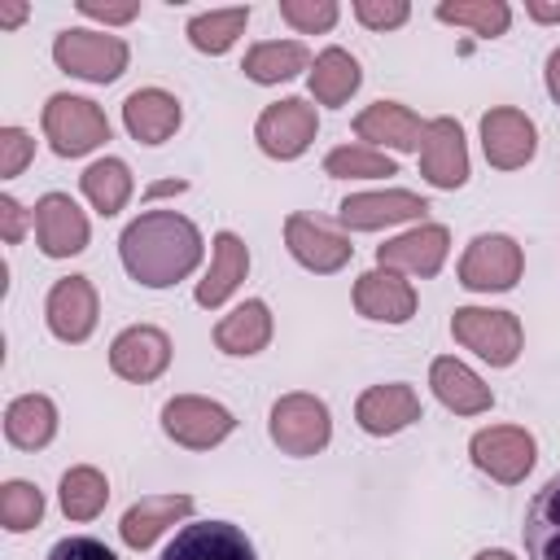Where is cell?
Listing matches in <instances>:
<instances>
[{
    "label": "cell",
    "instance_id": "cell-1",
    "mask_svg": "<svg viewBox=\"0 0 560 560\" xmlns=\"http://www.w3.org/2000/svg\"><path fill=\"white\" fill-rule=\"evenodd\" d=\"M118 254H122V267L131 280H140L149 289H166L201 262V232L192 219H184L175 210H144L140 219H131L122 228Z\"/></svg>",
    "mask_w": 560,
    "mask_h": 560
},
{
    "label": "cell",
    "instance_id": "cell-2",
    "mask_svg": "<svg viewBox=\"0 0 560 560\" xmlns=\"http://www.w3.org/2000/svg\"><path fill=\"white\" fill-rule=\"evenodd\" d=\"M44 136L61 158H83V153H92L96 144L109 140V118L101 114L96 101L57 92L44 105Z\"/></svg>",
    "mask_w": 560,
    "mask_h": 560
},
{
    "label": "cell",
    "instance_id": "cell-3",
    "mask_svg": "<svg viewBox=\"0 0 560 560\" xmlns=\"http://www.w3.org/2000/svg\"><path fill=\"white\" fill-rule=\"evenodd\" d=\"M451 332L459 346H468L490 368H508L521 354V319L512 311H486V306H459L451 315Z\"/></svg>",
    "mask_w": 560,
    "mask_h": 560
},
{
    "label": "cell",
    "instance_id": "cell-4",
    "mask_svg": "<svg viewBox=\"0 0 560 560\" xmlns=\"http://www.w3.org/2000/svg\"><path fill=\"white\" fill-rule=\"evenodd\" d=\"M127 44L105 31H61L52 39V61L88 83H114L127 70Z\"/></svg>",
    "mask_w": 560,
    "mask_h": 560
},
{
    "label": "cell",
    "instance_id": "cell-5",
    "mask_svg": "<svg viewBox=\"0 0 560 560\" xmlns=\"http://www.w3.org/2000/svg\"><path fill=\"white\" fill-rule=\"evenodd\" d=\"M521 271H525V254L503 232L472 236L464 258H459V284L472 289V293H503L521 280Z\"/></svg>",
    "mask_w": 560,
    "mask_h": 560
},
{
    "label": "cell",
    "instance_id": "cell-6",
    "mask_svg": "<svg viewBox=\"0 0 560 560\" xmlns=\"http://www.w3.org/2000/svg\"><path fill=\"white\" fill-rule=\"evenodd\" d=\"M332 438V420L324 398L315 394H284L271 407V442L284 455H315Z\"/></svg>",
    "mask_w": 560,
    "mask_h": 560
},
{
    "label": "cell",
    "instance_id": "cell-7",
    "mask_svg": "<svg viewBox=\"0 0 560 560\" xmlns=\"http://www.w3.org/2000/svg\"><path fill=\"white\" fill-rule=\"evenodd\" d=\"M162 429H166L171 442H179L188 451H210L236 429V420H232V411L223 402H210V398H197V394H179V398H171L162 407Z\"/></svg>",
    "mask_w": 560,
    "mask_h": 560
},
{
    "label": "cell",
    "instance_id": "cell-8",
    "mask_svg": "<svg viewBox=\"0 0 560 560\" xmlns=\"http://www.w3.org/2000/svg\"><path fill=\"white\" fill-rule=\"evenodd\" d=\"M468 455H472V464H477L481 472H490L494 481L516 486V481H525V472L534 468L538 446H534V438H529L525 429H516V424H490V429H477V433H472Z\"/></svg>",
    "mask_w": 560,
    "mask_h": 560
},
{
    "label": "cell",
    "instance_id": "cell-9",
    "mask_svg": "<svg viewBox=\"0 0 560 560\" xmlns=\"http://www.w3.org/2000/svg\"><path fill=\"white\" fill-rule=\"evenodd\" d=\"M315 127H319L315 122V105H306L302 96H284V101H276V105H267L258 114L254 136H258L262 153L289 162V158L306 153V144L315 140Z\"/></svg>",
    "mask_w": 560,
    "mask_h": 560
},
{
    "label": "cell",
    "instance_id": "cell-10",
    "mask_svg": "<svg viewBox=\"0 0 560 560\" xmlns=\"http://www.w3.org/2000/svg\"><path fill=\"white\" fill-rule=\"evenodd\" d=\"M284 245L306 271H319V276L341 271L350 262V254H354V245L341 232H332L324 219H315V214H289L284 219Z\"/></svg>",
    "mask_w": 560,
    "mask_h": 560
},
{
    "label": "cell",
    "instance_id": "cell-11",
    "mask_svg": "<svg viewBox=\"0 0 560 560\" xmlns=\"http://www.w3.org/2000/svg\"><path fill=\"white\" fill-rule=\"evenodd\" d=\"M446 249H451V232L442 223H420L376 245V267H389L402 276H438V267L446 262Z\"/></svg>",
    "mask_w": 560,
    "mask_h": 560
},
{
    "label": "cell",
    "instance_id": "cell-12",
    "mask_svg": "<svg viewBox=\"0 0 560 560\" xmlns=\"http://www.w3.org/2000/svg\"><path fill=\"white\" fill-rule=\"evenodd\" d=\"M162 560H258V556L245 529H236L232 521H197L171 538Z\"/></svg>",
    "mask_w": 560,
    "mask_h": 560
},
{
    "label": "cell",
    "instance_id": "cell-13",
    "mask_svg": "<svg viewBox=\"0 0 560 560\" xmlns=\"http://www.w3.org/2000/svg\"><path fill=\"white\" fill-rule=\"evenodd\" d=\"M481 149H486V162H490V166L516 171V166H525V162L534 158L538 131H534V122H529L521 109L499 105V109H490V114L481 118Z\"/></svg>",
    "mask_w": 560,
    "mask_h": 560
},
{
    "label": "cell",
    "instance_id": "cell-14",
    "mask_svg": "<svg viewBox=\"0 0 560 560\" xmlns=\"http://www.w3.org/2000/svg\"><path fill=\"white\" fill-rule=\"evenodd\" d=\"M420 175L433 188H459L468 179V149H464V131L455 118H433L424 122V140H420Z\"/></svg>",
    "mask_w": 560,
    "mask_h": 560
},
{
    "label": "cell",
    "instance_id": "cell-15",
    "mask_svg": "<svg viewBox=\"0 0 560 560\" xmlns=\"http://www.w3.org/2000/svg\"><path fill=\"white\" fill-rule=\"evenodd\" d=\"M171 363V337L153 324H136V328H122L109 346V368L122 376V381H153L162 376Z\"/></svg>",
    "mask_w": 560,
    "mask_h": 560
},
{
    "label": "cell",
    "instance_id": "cell-16",
    "mask_svg": "<svg viewBox=\"0 0 560 560\" xmlns=\"http://www.w3.org/2000/svg\"><path fill=\"white\" fill-rule=\"evenodd\" d=\"M424 210H429L424 197H416L407 188H389V192H354V197H346L337 219L350 232H376V228H389V223L424 219Z\"/></svg>",
    "mask_w": 560,
    "mask_h": 560
},
{
    "label": "cell",
    "instance_id": "cell-17",
    "mask_svg": "<svg viewBox=\"0 0 560 560\" xmlns=\"http://www.w3.org/2000/svg\"><path fill=\"white\" fill-rule=\"evenodd\" d=\"M44 315H48L52 337H61V341H88L92 328H96V289H92V280L88 276L57 280L48 289Z\"/></svg>",
    "mask_w": 560,
    "mask_h": 560
},
{
    "label": "cell",
    "instance_id": "cell-18",
    "mask_svg": "<svg viewBox=\"0 0 560 560\" xmlns=\"http://www.w3.org/2000/svg\"><path fill=\"white\" fill-rule=\"evenodd\" d=\"M35 236L48 258H70L88 249V219L66 192H44L35 201Z\"/></svg>",
    "mask_w": 560,
    "mask_h": 560
},
{
    "label": "cell",
    "instance_id": "cell-19",
    "mask_svg": "<svg viewBox=\"0 0 560 560\" xmlns=\"http://www.w3.org/2000/svg\"><path fill=\"white\" fill-rule=\"evenodd\" d=\"M354 306L368 319L407 324L416 315V289H411V280H402V271L376 267V271H363L354 280Z\"/></svg>",
    "mask_w": 560,
    "mask_h": 560
},
{
    "label": "cell",
    "instance_id": "cell-20",
    "mask_svg": "<svg viewBox=\"0 0 560 560\" xmlns=\"http://www.w3.org/2000/svg\"><path fill=\"white\" fill-rule=\"evenodd\" d=\"M354 420L363 433H376V438H389L398 429H407L411 420H420V398L411 385H372L359 394L354 402Z\"/></svg>",
    "mask_w": 560,
    "mask_h": 560
},
{
    "label": "cell",
    "instance_id": "cell-21",
    "mask_svg": "<svg viewBox=\"0 0 560 560\" xmlns=\"http://www.w3.org/2000/svg\"><path fill=\"white\" fill-rule=\"evenodd\" d=\"M354 131H359V140H368V149L389 144V149H398V153H411V149H420V140H424V122H420L407 105H398V101H376V105H368V109L354 118Z\"/></svg>",
    "mask_w": 560,
    "mask_h": 560
},
{
    "label": "cell",
    "instance_id": "cell-22",
    "mask_svg": "<svg viewBox=\"0 0 560 560\" xmlns=\"http://www.w3.org/2000/svg\"><path fill=\"white\" fill-rule=\"evenodd\" d=\"M429 385H433L438 402L451 407L455 416H481V411H490V402H494L490 385H486L472 368H464L459 359H451V354L433 359V368H429Z\"/></svg>",
    "mask_w": 560,
    "mask_h": 560
},
{
    "label": "cell",
    "instance_id": "cell-23",
    "mask_svg": "<svg viewBox=\"0 0 560 560\" xmlns=\"http://www.w3.org/2000/svg\"><path fill=\"white\" fill-rule=\"evenodd\" d=\"M188 512H192V499H188V494H149V499H140V503H131V508L122 512L118 534H122L127 547L144 551V547L158 542L162 529H171V525L184 521Z\"/></svg>",
    "mask_w": 560,
    "mask_h": 560
},
{
    "label": "cell",
    "instance_id": "cell-24",
    "mask_svg": "<svg viewBox=\"0 0 560 560\" xmlns=\"http://www.w3.org/2000/svg\"><path fill=\"white\" fill-rule=\"evenodd\" d=\"M179 101L171 96V92H162V88H140V92H131L127 101H122V122H127V131L140 140V144H162V140H171L175 136V127H179Z\"/></svg>",
    "mask_w": 560,
    "mask_h": 560
},
{
    "label": "cell",
    "instance_id": "cell-25",
    "mask_svg": "<svg viewBox=\"0 0 560 560\" xmlns=\"http://www.w3.org/2000/svg\"><path fill=\"white\" fill-rule=\"evenodd\" d=\"M249 271V249L236 232H219L214 236V249H210V271L206 280L197 284V306H219L236 293V284L245 280Z\"/></svg>",
    "mask_w": 560,
    "mask_h": 560
},
{
    "label": "cell",
    "instance_id": "cell-26",
    "mask_svg": "<svg viewBox=\"0 0 560 560\" xmlns=\"http://www.w3.org/2000/svg\"><path fill=\"white\" fill-rule=\"evenodd\" d=\"M267 341H271V311L258 298L241 302L232 315L214 324V346L223 354H258Z\"/></svg>",
    "mask_w": 560,
    "mask_h": 560
},
{
    "label": "cell",
    "instance_id": "cell-27",
    "mask_svg": "<svg viewBox=\"0 0 560 560\" xmlns=\"http://www.w3.org/2000/svg\"><path fill=\"white\" fill-rule=\"evenodd\" d=\"M52 433H57V407H52V398H44V394H22V398L9 402V411H4V438H9L13 446L39 451V446L52 442Z\"/></svg>",
    "mask_w": 560,
    "mask_h": 560
},
{
    "label": "cell",
    "instance_id": "cell-28",
    "mask_svg": "<svg viewBox=\"0 0 560 560\" xmlns=\"http://www.w3.org/2000/svg\"><path fill=\"white\" fill-rule=\"evenodd\" d=\"M525 551L529 560H560V472L534 494L525 512Z\"/></svg>",
    "mask_w": 560,
    "mask_h": 560
},
{
    "label": "cell",
    "instance_id": "cell-29",
    "mask_svg": "<svg viewBox=\"0 0 560 560\" xmlns=\"http://www.w3.org/2000/svg\"><path fill=\"white\" fill-rule=\"evenodd\" d=\"M359 83H363V70L346 48H324L311 66V96L319 105H346L359 92Z\"/></svg>",
    "mask_w": 560,
    "mask_h": 560
},
{
    "label": "cell",
    "instance_id": "cell-30",
    "mask_svg": "<svg viewBox=\"0 0 560 560\" xmlns=\"http://www.w3.org/2000/svg\"><path fill=\"white\" fill-rule=\"evenodd\" d=\"M311 66V52L306 44L298 39H267V44H254L241 61V70L254 79V83H280V79H293L298 70Z\"/></svg>",
    "mask_w": 560,
    "mask_h": 560
},
{
    "label": "cell",
    "instance_id": "cell-31",
    "mask_svg": "<svg viewBox=\"0 0 560 560\" xmlns=\"http://www.w3.org/2000/svg\"><path fill=\"white\" fill-rule=\"evenodd\" d=\"M79 184H83V197H88L105 219L118 214V210L127 206V197H131V171H127L122 158H101V162H92V166L79 175Z\"/></svg>",
    "mask_w": 560,
    "mask_h": 560
},
{
    "label": "cell",
    "instance_id": "cell-32",
    "mask_svg": "<svg viewBox=\"0 0 560 560\" xmlns=\"http://www.w3.org/2000/svg\"><path fill=\"white\" fill-rule=\"evenodd\" d=\"M61 512L70 516V521H92V516H101V508L109 503V481H105V472L101 468H92V464H79V468H70L66 477H61Z\"/></svg>",
    "mask_w": 560,
    "mask_h": 560
},
{
    "label": "cell",
    "instance_id": "cell-33",
    "mask_svg": "<svg viewBox=\"0 0 560 560\" xmlns=\"http://www.w3.org/2000/svg\"><path fill=\"white\" fill-rule=\"evenodd\" d=\"M245 22H249V9H210V13H197L188 22V39H192L197 52L219 57V52H228L236 44Z\"/></svg>",
    "mask_w": 560,
    "mask_h": 560
},
{
    "label": "cell",
    "instance_id": "cell-34",
    "mask_svg": "<svg viewBox=\"0 0 560 560\" xmlns=\"http://www.w3.org/2000/svg\"><path fill=\"white\" fill-rule=\"evenodd\" d=\"M438 22L468 26L477 35H503L508 22H512V9L503 0H442L438 4Z\"/></svg>",
    "mask_w": 560,
    "mask_h": 560
},
{
    "label": "cell",
    "instance_id": "cell-35",
    "mask_svg": "<svg viewBox=\"0 0 560 560\" xmlns=\"http://www.w3.org/2000/svg\"><path fill=\"white\" fill-rule=\"evenodd\" d=\"M324 171L337 175V179H376V175H398L394 158H385L381 149H368V144H341L324 158Z\"/></svg>",
    "mask_w": 560,
    "mask_h": 560
},
{
    "label": "cell",
    "instance_id": "cell-36",
    "mask_svg": "<svg viewBox=\"0 0 560 560\" xmlns=\"http://www.w3.org/2000/svg\"><path fill=\"white\" fill-rule=\"evenodd\" d=\"M39 516H44V494L31 481H4L0 486V521H4L9 534L35 529Z\"/></svg>",
    "mask_w": 560,
    "mask_h": 560
},
{
    "label": "cell",
    "instance_id": "cell-37",
    "mask_svg": "<svg viewBox=\"0 0 560 560\" xmlns=\"http://www.w3.org/2000/svg\"><path fill=\"white\" fill-rule=\"evenodd\" d=\"M280 18L298 26L302 35H315L337 22V4L332 0H280Z\"/></svg>",
    "mask_w": 560,
    "mask_h": 560
},
{
    "label": "cell",
    "instance_id": "cell-38",
    "mask_svg": "<svg viewBox=\"0 0 560 560\" xmlns=\"http://www.w3.org/2000/svg\"><path fill=\"white\" fill-rule=\"evenodd\" d=\"M31 158H35V140L22 127H0V175L4 179L22 175Z\"/></svg>",
    "mask_w": 560,
    "mask_h": 560
},
{
    "label": "cell",
    "instance_id": "cell-39",
    "mask_svg": "<svg viewBox=\"0 0 560 560\" xmlns=\"http://www.w3.org/2000/svg\"><path fill=\"white\" fill-rule=\"evenodd\" d=\"M407 0H354V18L372 31H389V26H402L407 22Z\"/></svg>",
    "mask_w": 560,
    "mask_h": 560
},
{
    "label": "cell",
    "instance_id": "cell-40",
    "mask_svg": "<svg viewBox=\"0 0 560 560\" xmlns=\"http://www.w3.org/2000/svg\"><path fill=\"white\" fill-rule=\"evenodd\" d=\"M48 560H118L105 542H96V538H61V542H52V551H48Z\"/></svg>",
    "mask_w": 560,
    "mask_h": 560
},
{
    "label": "cell",
    "instance_id": "cell-41",
    "mask_svg": "<svg viewBox=\"0 0 560 560\" xmlns=\"http://www.w3.org/2000/svg\"><path fill=\"white\" fill-rule=\"evenodd\" d=\"M79 13H83V18H101V22H131V18L140 13V4H136V0H127V4H105V0H79Z\"/></svg>",
    "mask_w": 560,
    "mask_h": 560
},
{
    "label": "cell",
    "instance_id": "cell-42",
    "mask_svg": "<svg viewBox=\"0 0 560 560\" xmlns=\"http://www.w3.org/2000/svg\"><path fill=\"white\" fill-rule=\"evenodd\" d=\"M0 232H4L9 245H18L22 232H26V210H22L13 197H0Z\"/></svg>",
    "mask_w": 560,
    "mask_h": 560
},
{
    "label": "cell",
    "instance_id": "cell-43",
    "mask_svg": "<svg viewBox=\"0 0 560 560\" xmlns=\"http://www.w3.org/2000/svg\"><path fill=\"white\" fill-rule=\"evenodd\" d=\"M525 13H529L534 22H560V0H551V4H547V0H529Z\"/></svg>",
    "mask_w": 560,
    "mask_h": 560
},
{
    "label": "cell",
    "instance_id": "cell-44",
    "mask_svg": "<svg viewBox=\"0 0 560 560\" xmlns=\"http://www.w3.org/2000/svg\"><path fill=\"white\" fill-rule=\"evenodd\" d=\"M547 92L556 96V105H560V48L547 57Z\"/></svg>",
    "mask_w": 560,
    "mask_h": 560
},
{
    "label": "cell",
    "instance_id": "cell-45",
    "mask_svg": "<svg viewBox=\"0 0 560 560\" xmlns=\"http://www.w3.org/2000/svg\"><path fill=\"white\" fill-rule=\"evenodd\" d=\"M22 18H26V4H4V9H0V22H4V26H18Z\"/></svg>",
    "mask_w": 560,
    "mask_h": 560
},
{
    "label": "cell",
    "instance_id": "cell-46",
    "mask_svg": "<svg viewBox=\"0 0 560 560\" xmlns=\"http://www.w3.org/2000/svg\"><path fill=\"white\" fill-rule=\"evenodd\" d=\"M477 560H516V556H512V551H499V547H494V551H481Z\"/></svg>",
    "mask_w": 560,
    "mask_h": 560
}]
</instances>
